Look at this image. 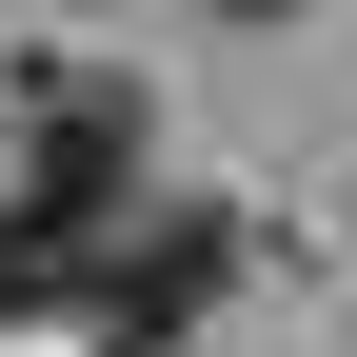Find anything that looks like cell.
I'll return each instance as SVG.
<instances>
[{
	"label": "cell",
	"instance_id": "7a4b0ae2",
	"mask_svg": "<svg viewBox=\"0 0 357 357\" xmlns=\"http://www.w3.org/2000/svg\"><path fill=\"white\" fill-rule=\"evenodd\" d=\"M238 20H258V0H238Z\"/></svg>",
	"mask_w": 357,
	"mask_h": 357
},
{
	"label": "cell",
	"instance_id": "6da1fadb",
	"mask_svg": "<svg viewBox=\"0 0 357 357\" xmlns=\"http://www.w3.org/2000/svg\"><path fill=\"white\" fill-rule=\"evenodd\" d=\"M218 298H238V218L178 199V218H100V238H79L60 318H100V337H139V357H159V337H199Z\"/></svg>",
	"mask_w": 357,
	"mask_h": 357
}]
</instances>
